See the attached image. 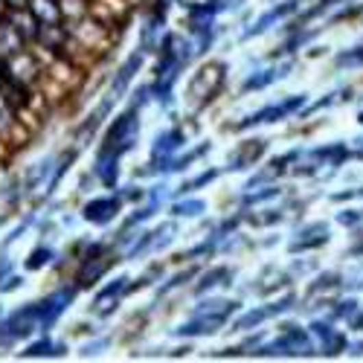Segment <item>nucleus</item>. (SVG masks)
<instances>
[{"label":"nucleus","mask_w":363,"mask_h":363,"mask_svg":"<svg viewBox=\"0 0 363 363\" xmlns=\"http://www.w3.org/2000/svg\"><path fill=\"white\" fill-rule=\"evenodd\" d=\"M50 349H55V346H50V343H47V340H41V343L29 346L27 352H23V358H38V355H55V352H50Z\"/></svg>","instance_id":"1a4fd4ad"},{"label":"nucleus","mask_w":363,"mask_h":363,"mask_svg":"<svg viewBox=\"0 0 363 363\" xmlns=\"http://www.w3.org/2000/svg\"><path fill=\"white\" fill-rule=\"evenodd\" d=\"M201 210H203V203H180V207H175V212H180V215H195Z\"/></svg>","instance_id":"9b49d317"},{"label":"nucleus","mask_w":363,"mask_h":363,"mask_svg":"<svg viewBox=\"0 0 363 363\" xmlns=\"http://www.w3.org/2000/svg\"><path fill=\"white\" fill-rule=\"evenodd\" d=\"M114 212H116V201H93L84 207V218L93 224H102L108 218H114Z\"/></svg>","instance_id":"20e7f679"},{"label":"nucleus","mask_w":363,"mask_h":363,"mask_svg":"<svg viewBox=\"0 0 363 363\" xmlns=\"http://www.w3.org/2000/svg\"><path fill=\"white\" fill-rule=\"evenodd\" d=\"M18 285H21V276H9L6 285H3V290H12V288H18Z\"/></svg>","instance_id":"ddd939ff"},{"label":"nucleus","mask_w":363,"mask_h":363,"mask_svg":"<svg viewBox=\"0 0 363 363\" xmlns=\"http://www.w3.org/2000/svg\"><path fill=\"white\" fill-rule=\"evenodd\" d=\"M47 259H50V250H35L32 256L27 259V268H29V271H35V268H44V264H47Z\"/></svg>","instance_id":"6e6552de"},{"label":"nucleus","mask_w":363,"mask_h":363,"mask_svg":"<svg viewBox=\"0 0 363 363\" xmlns=\"http://www.w3.org/2000/svg\"><path fill=\"white\" fill-rule=\"evenodd\" d=\"M140 67V55L134 58V62H128L125 67H123V73H119V79H116V90H123L125 88V82L131 79V76H134V70Z\"/></svg>","instance_id":"0eeeda50"},{"label":"nucleus","mask_w":363,"mask_h":363,"mask_svg":"<svg viewBox=\"0 0 363 363\" xmlns=\"http://www.w3.org/2000/svg\"><path fill=\"white\" fill-rule=\"evenodd\" d=\"M221 64H207V67H203L201 70V76L195 79V82H192V90H207V99H210V96H215L218 93V88H221Z\"/></svg>","instance_id":"7ed1b4c3"},{"label":"nucleus","mask_w":363,"mask_h":363,"mask_svg":"<svg viewBox=\"0 0 363 363\" xmlns=\"http://www.w3.org/2000/svg\"><path fill=\"white\" fill-rule=\"evenodd\" d=\"M6 12H9V6H6V0H0V18H6Z\"/></svg>","instance_id":"4468645a"},{"label":"nucleus","mask_w":363,"mask_h":363,"mask_svg":"<svg viewBox=\"0 0 363 363\" xmlns=\"http://www.w3.org/2000/svg\"><path fill=\"white\" fill-rule=\"evenodd\" d=\"M29 12L41 23H64L62 3H58V0H29Z\"/></svg>","instance_id":"f03ea898"},{"label":"nucleus","mask_w":363,"mask_h":363,"mask_svg":"<svg viewBox=\"0 0 363 363\" xmlns=\"http://www.w3.org/2000/svg\"><path fill=\"white\" fill-rule=\"evenodd\" d=\"M227 271H215V273H210V276H203V282L198 285V290H207V288H212V285H218V279H227Z\"/></svg>","instance_id":"9d476101"},{"label":"nucleus","mask_w":363,"mask_h":363,"mask_svg":"<svg viewBox=\"0 0 363 363\" xmlns=\"http://www.w3.org/2000/svg\"><path fill=\"white\" fill-rule=\"evenodd\" d=\"M0 224H3V218H0Z\"/></svg>","instance_id":"2eb2a0df"},{"label":"nucleus","mask_w":363,"mask_h":363,"mask_svg":"<svg viewBox=\"0 0 363 363\" xmlns=\"http://www.w3.org/2000/svg\"><path fill=\"white\" fill-rule=\"evenodd\" d=\"M18 123V114H15V108H12L3 96H0V140H3L9 134V128Z\"/></svg>","instance_id":"423d86ee"},{"label":"nucleus","mask_w":363,"mask_h":363,"mask_svg":"<svg viewBox=\"0 0 363 363\" xmlns=\"http://www.w3.org/2000/svg\"><path fill=\"white\" fill-rule=\"evenodd\" d=\"M9 9H29V0H6Z\"/></svg>","instance_id":"f8f14e48"},{"label":"nucleus","mask_w":363,"mask_h":363,"mask_svg":"<svg viewBox=\"0 0 363 363\" xmlns=\"http://www.w3.org/2000/svg\"><path fill=\"white\" fill-rule=\"evenodd\" d=\"M27 41H23V35L15 29V23L9 18H0V62H6V58L18 55L27 50Z\"/></svg>","instance_id":"f257e3e1"},{"label":"nucleus","mask_w":363,"mask_h":363,"mask_svg":"<svg viewBox=\"0 0 363 363\" xmlns=\"http://www.w3.org/2000/svg\"><path fill=\"white\" fill-rule=\"evenodd\" d=\"M262 149H264L262 140H253L250 149H247V145H241L238 154L233 157V168H241V163H253V160H256V157L262 154Z\"/></svg>","instance_id":"39448f33"}]
</instances>
